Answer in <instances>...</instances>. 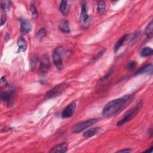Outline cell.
Segmentation results:
<instances>
[{
  "instance_id": "6da1fadb",
  "label": "cell",
  "mask_w": 153,
  "mask_h": 153,
  "mask_svg": "<svg viewBox=\"0 0 153 153\" xmlns=\"http://www.w3.org/2000/svg\"><path fill=\"white\" fill-rule=\"evenodd\" d=\"M130 96L126 95L109 102L103 108L102 115L105 117H111L119 114L130 100Z\"/></svg>"
},
{
  "instance_id": "7a4b0ae2",
  "label": "cell",
  "mask_w": 153,
  "mask_h": 153,
  "mask_svg": "<svg viewBox=\"0 0 153 153\" xmlns=\"http://www.w3.org/2000/svg\"><path fill=\"white\" fill-rule=\"evenodd\" d=\"M68 83L65 82L55 85L46 93L45 95V99H50L59 96L68 88Z\"/></svg>"
},
{
  "instance_id": "3957f363",
  "label": "cell",
  "mask_w": 153,
  "mask_h": 153,
  "mask_svg": "<svg viewBox=\"0 0 153 153\" xmlns=\"http://www.w3.org/2000/svg\"><path fill=\"white\" fill-rule=\"evenodd\" d=\"M142 102H139L130 111V112L127 114L123 118H122L120 120H119L117 122V126H121L123 125L124 124H125V123L130 121V120H131L137 114V113L140 111V110L142 108Z\"/></svg>"
},
{
  "instance_id": "277c9868",
  "label": "cell",
  "mask_w": 153,
  "mask_h": 153,
  "mask_svg": "<svg viewBox=\"0 0 153 153\" xmlns=\"http://www.w3.org/2000/svg\"><path fill=\"white\" fill-rule=\"evenodd\" d=\"M98 121V119L97 118H92L89 119L86 121H84L82 122H80L79 123L76 124L72 128V130L74 133H79L87 128L90 127L91 126L93 125L94 124L96 123Z\"/></svg>"
},
{
  "instance_id": "5b68a950",
  "label": "cell",
  "mask_w": 153,
  "mask_h": 153,
  "mask_svg": "<svg viewBox=\"0 0 153 153\" xmlns=\"http://www.w3.org/2000/svg\"><path fill=\"white\" fill-rule=\"evenodd\" d=\"M39 70L41 74H45L48 72L50 69V59L48 55L42 56L40 59Z\"/></svg>"
},
{
  "instance_id": "8992f818",
  "label": "cell",
  "mask_w": 153,
  "mask_h": 153,
  "mask_svg": "<svg viewBox=\"0 0 153 153\" xmlns=\"http://www.w3.org/2000/svg\"><path fill=\"white\" fill-rule=\"evenodd\" d=\"M80 20L84 28L87 27L90 23V18L87 14V8L85 3L82 2L81 4V11L80 14Z\"/></svg>"
},
{
  "instance_id": "52a82bcc",
  "label": "cell",
  "mask_w": 153,
  "mask_h": 153,
  "mask_svg": "<svg viewBox=\"0 0 153 153\" xmlns=\"http://www.w3.org/2000/svg\"><path fill=\"white\" fill-rule=\"evenodd\" d=\"M76 103L75 102H72L69 103L62 111L61 117L62 118H68L71 117L75 110Z\"/></svg>"
},
{
  "instance_id": "ba28073f",
  "label": "cell",
  "mask_w": 153,
  "mask_h": 153,
  "mask_svg": "<svg viewBox=\"0 0 153 153\" xmlns=\"http://www.w3.org/2000/svg\"><path fill=\"white\" fill-rule=\"evenodd\" d=\"M53 60L54 65L59 70H62L63 68V65L62 63V60L60 57V51L58 49H56L54 51L52 54Z\"/></svg>"
},
{
  "instance_id": "9c48e42d",
  "label": "cell",
  "mask_w": 153,
  "mask_h": 153,
  "mask_svg": "<svg viewBox=\"0 0 153 153\" xmlns=\"http://www.w3.org/2000/svg\"><path fill=\"white\" fill-rule=\"evenodd\" d=\"M14 95V93L13 90L10 91H4L1 93V99L2 102H5L7 103L8 105H10L12 103Z\"/></svg>"
},
{
  "instance_id": "30bf717a",
  "label": "cell",
  "mask_w": 153,
  "mask_h": 153,
  "mask_svg": "<svg viewBox=\"0 0 153 153\" xmlns=\"http://www.w3.org/2000/svg\"><path fill=\"white\" fill-rule=\"evenodd\" d=\"M32 26L27 20L25 19H20V32L23 34H26L30 32L31 30Z\"/></svg>"
},
{
  "instance_id": "8fae6325",
  "label": "cell",
  "mask_w": 153,
  "mask_h": 153,
  "mask_svg": "<svg viewBox=\"0 0 153 153\" xmlns=\"http://www.w3.org/2000/svg\"><path fill=\"white\" fill-rule=\"evenodd\" d=\"M67 148H68V143L66 142H63L53 147L51 149L50 151V152L63 153L67 151Z\"/></svg>"
},
{
  "instance_id": "7c38bea8",
  "label": "cell",
  "mask_w": 153,
  "mask_h": 153,
  "mask_svg": "<svg viewBox=\"0 0 153 153\" xmlns=\"http://www.w3.org/2000/svg\"><path fill=\"white\" fill-rule=\"evenodd\" d=\"M59 28L60 30L64 33H68L71 32L68 22L66 20H62L59 22Z\"/></svg>"
},
{
  "instance_id": "4fadbf2b",
  "label": "cell",
  "mask_w": 153,
  "mask_h": 153,
  "mask_svg": "<svg viewBox=\"0 0 153 153\" xmlns=\"http://www.w3.org/2000/svg\"><path fill=\"white\" fill-rule=\"evenodd\" d=\"M152 64H148L142 68H140L139 71L136 72L135 75H140L142 74H152Z\"/></svg>"
},
{
  "instance_id": "5bb4252c",
  "label": "cell",
  "mask_w": 153,
  "mask_h": 153,
  "mask_svg": "<svg viewBox=\"0 0 153 153\" xmlns=\"http://www.w3.org/2000/svg\"><path fill=\"white\" fill-rule=\"evenodd\" d=\"M99 130V127H94V128H91L90 129L87 130L85 131L83 133V136L85 137V138H88L90 137L93 136L94 135L96 134Z\"/></svg>"
},
{
  "instance_id": "9a60e30c",
  "label": "cell",
  "mask_w": 153,
  "mask_h": 153,
  "mask_svg": "<svg viewBox=\"0 0 153 153\" xmlns=\"http://www.w3.org/2000/svg\"><path fill=\"white\" fill-rule=\"evenodd\" d=\"M59 10L64 16H67L69 13V6L68 2L66 1H62L59 7Z\"/></svg>"
},
{
  "instance_id": "2e32d148",
  "label": "cell",
  "mask_w": 153,
  "mask_h": 153,
  "mask_svg": "<svg viewBox=\"0 0 153 153\" xmlns=\"http://www.w3.org/2000/svg\"><path fill=\"white\" fill-rule=\"evenodd\" d=\"M18 51H25L27 48V44L26 41L23 38H20L17 41Z\"/></svg>"
},
{
  "instance_id": "e0dca14e",
  "label": "cell",
  "mask_w": 153,
  "mask_h": 153,
  "mask_svg": "<svg viewBox=\"0 0 153 153\" xmlns=\"http://www.w3.org/2000/svg\"><path fill=\"white\" fill-rule=\"evenodd\" d=\"M127 36H128L127 34L123 35V36L117 42V43L115 44V45H114V51L115 53H116V52L119 50V48L123 45V44H124V42L126 40Z\"/></svg>"
},
{
  "instance_id": "ac0fdd59",
  "label": "cell",
  "mask_w": 153,
  "mask_h": 153,
  "mask_svg": "<svg viewBox=\"0 0 153 153\" xmlns=\"http://www.w3.org/2000/svg\"><path fill=\"white\" fill-rule=\"evenodd\" d=\"M145 35L149 38H151L153 35V23L152 21H151L150 23L147 25L145 29Z\"/></svg>"
},
{
  "instance_id": "d6986e66",
  "label": "cell",
  "mask_w": 153,
  "mask_h": 153,
  "mask_svg": "<svg viewBox=\"0 0 153 153\" xmlns=\"http://www.w3.org/2000/svg\"><path fill=\"white\" fill-rule=\"evenodd\" d=\"M106 11V4L104 1H99L97 4V11L100 14H104Z\"/></svg>"
},
{
  "instance_id": "ffe728a7",
  "label": "cell",
  "mask_w": 153,
  "mask_h": 153,
  "mask_svg": "<svg viewBox=\"0 0 153 153\" xmlns=\"http://www.w3.org/2000/svg\"><path fill=\"white\" fill-rule=\"evenodd\" d=\"M11 4L9 1H2L1 2V8L4 11L7 12L10 10Z\"/></svg>"
},
{
  "instance_id": "44dd1931",
  "label": "cell",
  "mask_w": 153,
  "mask_h": 153,
  "mask_svg": "<svg viewBox=\"0 0 153 153\" xmlns=\"http://www.w3.org/2000/svg\"><path fill=\"white\" fill-rule=\"evenodd\" d=\"M152 53V50L150 47H144L142 48L140 52V55L142 57H148L151 55Z\"/></svg>"
},
{
  "instance_id": "7402d4cb",
  "label": "cell",
  "mask_w": 153,
  "mask_h": 153,
  "mask_svg": "<svg viewBox=\"0 0 153 153\" xmlns=\"http://www.w3.org/2000/svg\"><path fill=\"white\" fill-rule=\"evenodd\" d=\"M46 35H47V32H46L45 29L44 28H41L36 33V38L39 39H42L45 37Z\"/></svg>"
},
{
  "instance_id": "603a6c76",
  "label": "cell",
  "mask_w": 153,
  "mask_h": 153,
  "mask_svg": "<svg viewBox=\"0 0 153 153\" xmlns=\"http://www.w3.org/2000/svg\"><path fill=\"white\" fill-rule=\"evenodd\" d=\"M30 10L32 14V16L33 19H36L38 16V12L36 8V7L34 4H31L30 6Z\"/></svg>"
},
{
  "instance_id": "cb8c5ba5",
  "label": "cell",
  "mask_w": 153,
  "mask_h": 153,
  "mask_svg": "<svg viewBox=\"0 0 153 153\" xmlns=\"http://www.w3.org/2000/svg\"><path fill=\"white\" fill-rule=\"evenodd\" d=\"M136 62L135 61H130L129 62L127 66H126V68H127V69L128 71H132L136 66Z\"/></svg>"
},
{
  "instance_id": "d4e9b609",
  "label": "cell",
  "mask_w": 153,
  "mask_h": 153,
  "mask_svg": "<svg viewBox=\"0 0 153 153\" xmlns=\"http://www.w3.org/2000/svg\"><path fill=\"white\" fill-rule=\"evenodd\" d=\"M8 85V82L7 81V79L5 78V76H2L1 78V87L3 88V87H5Z\"/></svg>"
},
{
  "instance_id": "484cf974",
  "label": "cell",
  "mask_w": 153,
  "mask_h": 153,
  "mask_svg": "<svg viewBox=\"0 0 153 153\" xmlns=\"http://www.w3.org/2000/svg\"><path fill=\"white\" fill-rule=\"evenodd\" d=\"M6 19H7V16L6 14L5 13H2L1 16V25L2 26L5 22H6Z\"/></svg>"
},
{
  "instance_id": "4316f807",
  "label": "cell",
  "mask_w": 153,
  "mask_h": 153,
  "mask_svg": "<svg viewBox=\"0 0 153 153\" xmlns=\"http://www.w3.org/2000/svg\"><path fill=\"white\" fill-rule=\"evenodd\" d=\"M132 151V149L130 148H126L125 149H121L117 151V152H131Z\"/></svg>"
},
{
  "instance_id": "83f0119b",
  "label": "cell",
  "mask_w": 153,
  "mask_h": 153,
  "mask_svg": "<svg viewBox=\"0 0 153 153\" xmlns=\"http://www.w3.org/2000/svg\"><path fill=\"white\" fill-rule=\"evenodd\" d=\"M152 151V146H151L149 149L145 151V152H151Z\"/></svg>"
}]
</instances>
